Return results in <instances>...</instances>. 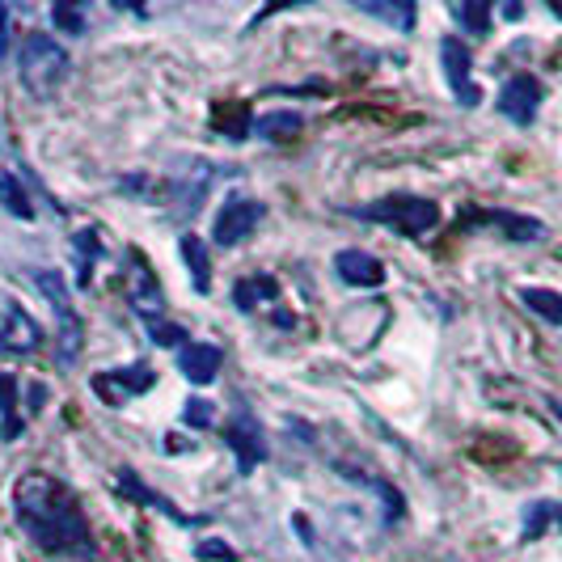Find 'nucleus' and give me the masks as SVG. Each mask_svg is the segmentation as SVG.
Instances as JSON below:
<instances>
[{
  "label": "nucleus",
  "mask_w": 562,
  "mask_h": 562,
  "mask_svg": "<svg viewBox=\"0 0 562 562\" xmlns=\"http://www.w3.org/2000/svg\"><path fill=\"white\" fill-rule=\"evenodd\" d=\"M13 512L38 550L64 554V559H93L98 546H93L85 512L64 482L47 473H22L13 486Z\"/></svg>",
  "instance_id": "obj_1"
},
{
  "label": "nucleus",
  "mask_w": 562,
  "mask_h": 562,
  "mask_svg": "<svg viewBox=\"0 0 562 562\" xmlns=\"http://www.w3.org/2000/svg\"><path fill=\"white\" fill-rule=\"evenodd\" d=\"M18 68H22V89H26L30 98L51 102L59 85H64V77H68V68H72V59H68V51L59 47L51 34H26Z\"/></svg>",
  "instance_id": "obj_2"
},
{
  "label": "nucleus",
  "mask_w": 562,
  "mask_h": 562,
  "mask_svg": "<svg viewBox=\"0 0 562 562\" xmlns=\"http://www.w3.org/2000/svg\"><path fill=\"white\" fill-rule=\"evenodd\" d=\"M352 216L389 225L393 233L402 237H423L427 229L440 225V207L432 204V199H418V195H389V199H377V204L368 207H352Z\"/></svg>",
  "instance_id": "obj_3"
},
{
  "label": "nucleus",
  "mask_w": 562,
  "mask_h": 562,
  "mask_svg": "<svg viewBox=\"0 0 562 562\" xmlns=\"http://www.w3.org/2000/svg\"><path fill=\"white\" fill-rule=\"evenodd\" d=\"M34 284L43 288V296L51 300V309H56V318H59V359H64V364H72V359L81 355V347H85V325H81L77 309H72L68 284H64V275L51 271V266L34 271Z\"/></svg>",
  "instance_id": "obj_4"
},
{
  "label": "nucleus",
  "mask_w": 562,
  "mask_h": 562,
  "mask_svg": "<svg viewBox=\"0 0 562 562\" xmlns=\"http://www.w3.org/2000/svg\"><path fill=\"white\" fill-rule=\"evenodd\" d=\"M127 296H131V309L148 322H161V309H165V288L157 279V271L145 263V254H127Z\"/></svg>",
  "instance_id": "obj_5"
},
{
  "label": "nucleus",
  "mask_w": 562,
  "mask_h": 562,
  "mask_svg": "<svg viewBox=\"0 0 562 562\" xmlns=\"http://www.w3.org/2000/svg\"><path fill=\"white\" fill-rule=\"evenodd\" d=\"M263 216H266V204L245 199V195H233L229 204L220 207L216 225H211V241H216V245H237V241H245V237L259 229Z\"/></svg>",
  "instance_id": "obj_6"
},
{
  "label": "nucleus",
  "mask_w": 562,
  "mask_h": 562,
  "mask_svg": "<svg viewBox=\"0 0 562 562\" xmlns=\"http://www.w3.org/2000/svg\"><path fill=\"white\" fill-rule=\"evenodd\" d=\"M440 64H444V77H448V89L457 93V102H461V106H478L482 93H478V85H473V77H470V68H473L470 47H466L461 38H444Z\"/></svg>",
  "instance_id": "obj_7"
},
{
  "label": "nucleus",
  "mask_w": 562,
  "mask_h": 562,
  "mask_svg": "<svg viewBox=\"0 0 562 562\" xmlns=\"http://www.w3.org/2000/svg\"><path fill=\"white\" fill-rule=\"evenodd\" d=\"M225 440H229V448L237 452V470H241V473H254V466H259V461L266 457L263 427L254 423V414H250V411H237L233 414V423H229Z\"/></svg>",
  "instance_id": "obj_8"
},
{
  "label": "nucleus",
  "mask_w": 562,
  "mask_h": 562,
  "mask_svg": "<svg viewBox=\"0 0 562 562\" xmlns=\"http://www.w3.org/2000/svg\"><path fill=\"white\" fill-rule=\"evenodd\" d=\"M537 106H541V85L529 72H516L500 93V115H507L516 127H529L537 118Z\"/></svg>",
  "instance_id": "obj_9"
},
{
  "label": "nucleus",
  "mask_w": 562,
  "mask_h": 562,
  "mask_svg": "<svg viewBox=\"0 0 562 562\" xmlns=\"http://www.w3.org/2000/svg\"><path fill=\"white\" fill-rule=\"evenodd\" d=\"M152 368L148 364H136V368H111V372H102V377H93V389L111 402V406H123L131 393H145L152 389Z\"/></svg>",
  "instance_id": "obj_10"
},
{
  "label": "nucleus",
  "mask_w": 562,
  "mask_h": 562,
  "mask_svg": "<svg viewBox=\"0 0 562 562\" xmlns=\"http://www.w3.org/2000/svg\"><path fill=\"white\" fill-rule=\"evenodd\" d=\"M334 271L355 284V288H381L385 284V263L368 250H339L334 254Z\"/></svg>",
  "instance_id": "obj_11"
},
{
  "label": "nucleus",
  "mask_w": 562,
  "mask_h": 562,
  "mask_svg": "<svg viewBox=\"0 0 562 562\" xmlns=\"http://www.w3.org/2000/svg\"><path fill=\"white\" fill-rule=\"evenodd\" d=\"M220 364H225V352L211 347V343H186L177 352V372L195 385H211L220 377Z\"/></svg>",
  "instance_id": "obj_12"
},
{
  "label": "nucleus",
  "mask_w": 562,
  "mask_h": 562,
  "mask_svg": "<svg viewBox=\"0 0 562 562\" xmlns=\"http://www.w3.org/2000/svg\"><path fill=\"white\" fill-rule=\"evenodd\" d=\"M38 343H43L38 322L30 318L18 300H9V309H4V330H0V347H4V352H34Z\"/></svg>",
  "instance_id": "obj_13"
},
{
  "label": "nucleus",
  "mask_w": 562,
  "mask_h": 562,
  "mask_svg": "<svg viewBox=\"0 0 562 562\" xmlns=\"http://www.w3.org/2000/svg\"><path fill=\"white\" fill-rule=\"evenodd\" d=\"M22 436V414H18V381L9 372H0V440H18Z\"/></svg>",
  "instance_id": "obj_14"
},
{
  "label": "nucleus",
  "mask_w": 562,
  "mask_h": 562,
  "mask_svg": "<svg viewBox=\"0 0 562 562\" xmlns=\"http://www.w3.org/2000/svg\"><path fill=\"white\" fill-rule=\"evenodd\" d=\"M478 220H486V225H500V229L512 237V241H537V237L546 233V229H541V220H532V216H516V211H482Z\"/></svg>",
  "instance_id": "obj_15"
},
{
  "label": "nucleus",
  "mask_w": 562,
  "mask_h": 562,
  "mask_svg": "<svg viewBox=\"0 0 562 562\" xmlns=\"http://www.w3.org/2000/svg\"><path fill=\"white\" fill-rule=\"evenodd\" d=\"M275 293H279V288H275V279H271V275H245V279H237L233 284V305L241 309V313H250L254 305L271 300Z\"/></svg>",
  "instance_id": "obj_16"
},
{
  "label": "nucleus",
  "mask_w": 562,
  "mask_h": 562,
  "mask_svg": "<svg viewBox=\"0 0 562 562\" xmlns=\"http://www.w3.org/2000/svg\"><path fill=\"white\" fill-rule=\"evenodd\" d=\"M300 127H305V118L296 115V111H271V115L254 123V131L263 140H293V136H300Z\"/></svg>",
  "instance_id": "obj_17"
},
{
  "label": "nucleus",
  "mask_w": 562,
  "mask_h": 562,
  "mask_svg": "<svg viewBox=\"0 0 562 562\" xmlns=\"http://www.w3.org/2000/svg\"><path fill=\"white\" fill-rule=\"evenodd\" d=\"M177 250H182V259H186V266H191V279H195V288H199V293H207V288H211V266H207L204 241H199L195 233H186L182 241H177Z\"/></svg>",
  "instance_id": "obj_18"
},
{
  "label": "nucleus",
  "mask_w": 562,
  "mask_h": 562,
  "mask_svg": "<svg viewBox=\"0 0 562 562\" xmlns=\"http://www.w3.org/2000/svg\"><path fill=\"white\" fill-rule=\"evenodd\" d=\"M0 204H4L9 216H18V220H34V204H30L22 182L9 174V170H0Z\"/></svg>",
  "instance_id": "obj_19"
},
{
  "label": "nucleus",
  "mask_w": 562,
  "mask_h": 562,
  "mask_svg": "<svg viewBox=\"0 0 562 562\" xmlns=\"http://www.w3.org/2000/svg\"><path fill=\"white\" fill-rule=\"evenodd\" d=\"M520 300L529 305L537 318H546L550 325H562V296L550 288H520Z\"/></svg>",
  "instance_id": "obj_20"
},
{
  "label": "nucleus",
  "mask_w": 562,
  "mask_h": 562,
  "mask_svg": "<svg viewBox=\"0 0 562 562\" xmlns=\"http://www.w3.org/2000/svg\"><path fill=\"white\" fill-rule=\"evenodd\" d=\"M118 486H123L127 495H136V500H145L148 507H157V512H165V516H174V520H182V525H186V516L177 512L174 503H170V500H161V495H152V491H148L145 482H140V478H136V473H131V470H118Z\"/></svg>",
  "instance_id": "obj_21"
},
{
  "label": "nucleus",
  "mask_w": 562,
  "mask_h": 562,
  "mask_svg": "<svg viewBox=\"0 0 562 562\" xmlns=\"http://www.w3.org/2000/svg\"><path fill=\"white\" fill-rule=\"evenodd\" d=\"M355 9H364V13H372V18H385V22H393L398 30L414 26L411 4H377V0H355Z\"/></svg>",
  "instance_id": "obj_22"
},
{
  "label": "nucleus",
  "mask_w": 562,
  "mask_h": 562,
  "mask_svg": "<svg viewBox=\"0 0 562 562\" xmlns=\"http://www.w3.org/2000/svg\"><path fill=\"white\" fill-rule=\"evenodd\" d=\"M457 18L466 22V30H470V34H491V4H486V0L457 4Z\"/></svg>",
  "instance_id": "obj_23"
},
{
  "label": "nucleus",
  "mask_w": 562,
  "mask_h": 562,
  "mask_svg": "<svg viewBox=\"0 0 562 562\" xmlns=\"http://www.w3.org/2000/svg\"><path fill=\"white\" fill-rule=\"evenodd\" d=\"M148 334H152V343H161V347H186V330L174 322H148Z\"/></svg>",
  "instance_id": "obj_24"
},
{
  "label": "nucleus",
  "mask_w": 562,
  "mask_h": 562,
  "mask_svg": "<svg viewBox=\"0 0 562 562\" xmlns=\"http://www.w3.org/2000/svg\"><path fill=\"white\" fill-rule=\"evenodd\" d=\"M211 418H216V406H211L207 398H191L186 411H182V423H186V427H211Z\"/></svg>",
  "instance_id": "obj_25"
},
{
  "label": "nucleus",
  "mask_w": 562,
  "mask_h": 562,
  "mask_svg": "<svg viewBox=\"0 0 562 562\" xmlns=\"http://www.w3.org/2000/svg\"><path fill=\"white\" fill-rule=\"evenodd\" d=\"M554 507L559 503H532L529 507V520H525V541H532V537H541V529L554 520Z\"/></svg>",
  "instance_id": "obj_26"
},
{
  "label": "nucleus",
  "mask_w": 562,
  "mask_h": 562,
  "mask_svg": "<svg viewBox=\"0 0 562 562\" xmlns=\"http://www.w3.org/2000/svg\"><path fill=\"white\" fill-rule=\"evenodd\" d=\"M77 250H81V284H89V266H93V254H102V241H98V233L93 229H85V233L77 237Z\"/></svg>",
  "instance_id": "obj_27"
},
{
  "label": "nucleus",
  "mask_w": 562,
  "mask_h": 562,
  "mask_svg": "<svg viewBox=\"0 0 562 562\" xmlns=\"http://www.w3.org/2000/svg\"><path fill=\"white\" fill-rule=\"evenodd\" d=\"M51 18H56V26L68 30V34H85V18H81V9H77V4H56V9H51Z\"/></svg>",
  "instance_id": "obj_28"
},
{
  "label": "nucleus",
  "mask_w": 562,
  "mask_h": 562,
  "mask_svg": "<svg viewBox=\"0 0 562 562\" xmlns=\"http://www.w3.org/2000/svg\"><path fill=\"white\" fill-rule=\"evenodd\" d=\"M195 554H199V559H211V562H237L233 550H229V546H220V541H199V546H195Z\"/></svg>",
  "instance_id": "obj_29"
},
{
  "label": "nucleus",
  "mask_w": 562,
  "mask_h": 562,
  "mask_svg": "<svg viewBox=\"0 0 562 562\" xmlns=\"http://www.w3.org/2000/svg\"><path fill=\"white\" fill-rule=\"evenodd\" d=\"M9 51V38H4V9H0V56Z\"/></svg>",
  "instance_id": "obj_30"
},
{
  "label": "nucleus",
  "mask_w": 562,
  "mask_h": 562,
  "mask_svg": "<svg viewBox=\"0 0 562 562\" xmlns=\"http://www.w3.org/2000/svg\"><path fill=\"white\" fill-rule=\"evenodd\" d=\"M550 411H554L562 418V402H559V398H550Z\"/></svg>",
  "instance_id": "obj_31"
},
{
  "label": "nucleus",
  "mask_w": 562,
  "mask_h": 562,
  "mask_svg": "<svg viewBox=\"0 0 562 562\" xmlns=\"http://www.w3.org/2000/svg\"><path fill=\"white\" fill-rule=\"evenodd\" d=\"M550 13H559L562 18V0H550Z\"/></svg>",
  "instance_id": "obj_32"
},
{
  "label": "nucleus",
  "mask_w": 562,
  "mask_h": 562,
  "mask_svg": "<svg viewBox=\"0 0 562 562\" xmlns=\"http://www.w3.org/2000/svg\"><path fill=\"white\" fill-rule=\"evenodd\" d=\"M554 520H559V525H562V507H554Z\"/></svg>",
  "instance_id": "obj_33"
}]
</instances>
